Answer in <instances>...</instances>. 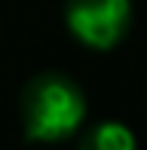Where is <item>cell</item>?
Here are the masks:
<instances>
[{"instance_id":"6da1fadb","label":"cell","mask_w":147,"mask_h":150,"mask_svg":"<svg viewBox=\"0 0 147 150\" xmlns=\"http://www.w3.org/2000/svg\"><path fill=\"white\" fill-rule=\"evenodd\" d=\"M86 95L61 71H43L31 77L18 98V120H22L25 141L34 144H58L68 141L86 126Z\"/></svg>"},{"instance_id":"7a4b0ae2","label":"cell","mask_w":147,"mask_h":150,"mask_svg":"<svg viewBox=\"0 0 147 150\" xmlns=\"http://www.w3.org/2000/svg\"><path fill=\"white\" fill-rule=\"evenodd\" d=\"M64 28L80 46L107 52L132 28V0H64Z\"/></svg>"},{"instance_id":"3957f363","label":"cell","mask_w":147,"mask_h":150,"mask_svg":"<svg viewBox=\"0 0 147 150\" xmlns=\"http://www.w3.org/2000/svg\"><path fill=\"white\" fill-rule=\"evenodd\" d=\"M83 144L92 147V150H135L138 138L126 122L119 120H101L95 126L86 129L83 135Z\"/></svg>"}]
</instances>
